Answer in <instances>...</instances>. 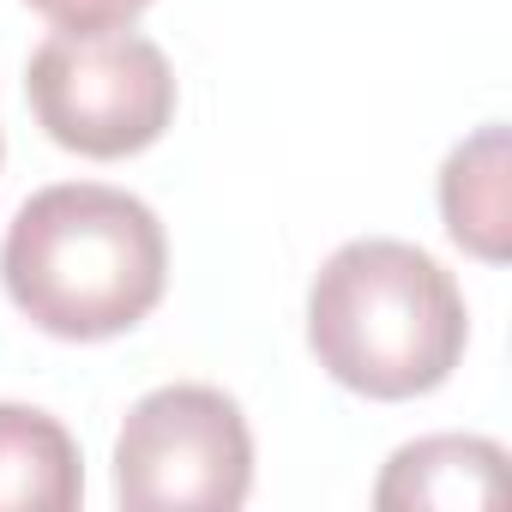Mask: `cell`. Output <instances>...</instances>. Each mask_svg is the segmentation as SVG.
Returning a JSON list of instances; mask_svg holds the SVG:
<instances>
[{"label": "cell", "mask_w": 512, "mask_h": 512, "mask_svg": "<svg viewBox=\"0 0 512 512\" xmlns=\"http://www.w3.org/2000/svg\"><path fill=\"white\" fill-rule=\"evenodd\" d=\"M253 488V434L217 386L145 392L115 440V494L127 512H235Z\"/></svg>", "instance_id": "277c9868"}, {"label": "cell", "mask_w": 512, "mask_h": 512, "mask_svg": "<svg viewBox=\"0 0 512 512\" xmlns=\"http://www.w3.org/2000/svg\"><path fill=\"white\" fill-rule=\"evenodd\" d=\"M31 7L61 25V31H79V37H97V31H127L151 0H31Z\"/></svg>", "instance_id": "ba28073f"}, {"label": "cell", "mask_w": 512, "mask_h": 512, "mask_svg": "<svg viewBox=\"0 0 512 512\" xmlns=\"http://www.w3.org/2000/svg\"><path fill=\"white\" fill-rule=\"evenodd\" d=\"M464 338L470 314L452 272L392 235L344 241L308 290V344L320 368L380 404L446 386Z\"/></svg>", "instance_id": "7a4b0ae2"}, {"label": "cell", "mask_w": 512, "mask_h": 512, "mask_svg": "<svg viewBox=\"0 0 512 512\" xmlns=\"http://www.w3.org/2000/svg\"><path fill=\"white\" fill-rule=\"evenodd\" d=\"M440 217L476 260H506V127H482L440 169Z\"/></svg>", "instance_id": "52a82bcc"}, {"label": "cell", "mask_w": 512, "mask_h": 512, "mask_svg": "<svg viewBox=\"0 0 512 512\" xmlns=\"http://www.w3.org/2000/svg\"><path fill=\"white\" fill-rule=\"evenodd\" d=\"M31 109L61 151L79 157H133L157 145L175 121L169 55L139 31H61L31 55L25 73Z\"/></svg>", "instance_id": "3957f363"}, {"label": "cell", "mask_w": 512, "mask_h": 512, "mask_svg": "<svg viewBox=\"0 0 512 512\" xmlns=\"http://www.w3.org/2000/svg\"><path fill=\"white\" fill-rule=\"evenodd\" d=\"M0 284L49 338H121L163 302L169 241L145 199L103 181H61L13 211Z\"/></svg>", "instance_id": "6da1fadb"}, {"label": "cell", "mask_w": 512, "mask_h": 512, "mask_svg": "<svg viewBox=\"0 0 512 512\" xmlns=\"http://www.w3.org/2000/svg\"><path fill=\"white\" fill-rule=\"evenodd\" d=\"M506 500V452L482 434H428L392 452L374 506L380 512H416V506H500Z\"/></svg>", "instance_id": "5b68a950"}, {"label": "cell", "mask_w": 512, "mask_h": 512, "mask_svg": "<svg viewBox=\"0 0 512 512\" xmlns=\"http://www.w3.org/2000/svg\"><path fill=\"white\" fill-rule=\"evenodd\" d=\"M85 494L73 434L31 404H0V512H73Z\"/></svg>", "instance_id": "8992f818"}]
</instances>
